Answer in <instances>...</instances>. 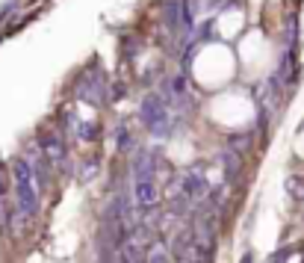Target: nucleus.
<instances>
[{
  "label": "nucleus",
  "mask_w": 304,
  "mask_h": 263,
  "mask_svg": "<svg viewBox=\"0 0 304 263\" xmlns=\"http://www.w3.org/2000/svg\"><path fill=\"white\" fill-rule=\"evenodd\" d=\"M9 186H12V175H9V168H3V166H0V198H6Z\"/></svg>",
  "instance_id": "9"
},
{
  "label": "nucleus",
  "mask_w": 304,
  "mask_h": 263,
  "mask_svg": "<svg viewBox=\"0 0 304 263\" xmlns=\"http://www.w3.org/2000/svg\"><path fill=\"white\" fill-rule=\"evenodd\" d=\"M242 263H254V257H251V254H245V257H242Z\"/></svg>",
  "instance_id": "13"
},
{
  "label": "nucleus",
  "mask_w": 304,
  "mask_h": 263,
  "mask_svg": "<svg viewBox=\"0 0 304 263\" xmlns=\"http://www.w3.org/2000/svg\"><path fill=\"white\" fill-rule=\"evenodd\" d=\"M12 222V216H9V207H6V198H0V228H6Z\"/></svg>",
  "instance_id": "11"
},
{
  "label": "nucleus",
  "mask_w": 304,
  "mask_h": 263,
  "mask_svg": "<svg viewBox=\"0 0 304 263\" xmlns=\"http://www.w3.org/2000/svg\"><path fill=\"white\" fill-rule=\"evenodd\" d=\"M287 257H290V249H281L278 254H275V257H272V263H283Z\"/></svg>",
  "instance_id": "12"
},
{
  "label": "nucleus",
  "mask_w": 304,
  "mask_h": 263,
  "mask_svg": "<svg viewBox=\"0 0 304 263\" xmlns=\"http://www.w3.org/2000/svg\"><path fill=\"white\" fill-rule=\"evenodd\" d=\"M287 190L293 192L295 198H304V183H301V180H295V178H290V180H287Z\"/></svg>",
  "instance_id": "10"
},
{
  "label": "nucleus",
  "mask_w": 304,
  "mask_h": 263,
  "mask_svg": "<svg viewBox=\"0 0 304 263\" xmlns=\"http://www.w3.org/2000/svg\"><path fill=\"white\" fill-rule=\"evenodd\" d=\"M35 145L42 148V154L50 166H59L65 163V145H62V133L59 130H42L35 136Z\"/></svg>",
  "instance_id": "6"
},
{
  "label": "nucleus",
  "mask_w": 304,
  "mask_h": 263,
  "mask_svg": "<svg viewBox=\"0 0 304 263\" xmlns=\"http://www.w3.org/2000/svg\"><path fill=\"white\" fill-rule=\"evenodd\" d=\"M163 157L157 151H139L133 157V204L142 213L154 210L160 204V172Z\"/></svg>",
  "instance_id": "1"
},
{
  "label": "nucleus",
  "mask_w": 304,
  "mask_h": 263,
  "mask_svg": "<svg viewBox=\"0 0 304 263\" xmlns=\"http://www.w3.org/2000/svg\"><path fill=\"white\" fill-rule=\"evenodd\" d=\"M133 148V136H130V130L121 124L118 127V151H130Z\"/></svg>",
  "instance_id": "8"
},
{
  "label": "nucleus",
  "mask_w": 304,
  "mask_h": 263,
  "mask_svg": "<svg viewBox=\"0 0 304 263\" xmlns=\"http://www.w3.org/2000/svg\"><path fill=\"white\" fill-rule=\"evenodd\" d=\"M139 112H142L145 127H148L154 136H165V133L172 130V107H168L160 95H148L145 98Z\"/></svg>",
  "instance_id": "4"
},
{
  "label": "nucleus",
  "mask_w": 304,
  "mask_h": 263,
  "mask_svg": "<svg viewBox=\"0 0 304 263\" xmlns=\"http://www.w3.org/2000/svg\"><path fill=\"white\" fill-rule=\"evenodd\" d=\"M177 192H180L189 204H198L201 198L210 192V183H207V178H204L201 168H189V172H183L180 180H177Z\"/></svg>",
  "instance_id": "5"
},
{
  "label": "nucleus",
  "mask_w": 304,
  "mask_h": 263,
  "mask_svg": "<svg viewBox=\"0 0 304 263\" xmlns=\"http://www.w3.org/2000/svg\"><path fill=\"white\" fill-rule=\"evenodd\" d=\"M9 172H12V192H15V210H21L30 219L39 210V180H35V172L27 163V157H15Z\"/></svg>",
  "instance_id": "2"
},
{
  "label": "nucleus",
  "mask_w": 304,
  "mask_h": 263,
  "mask_svg": "<svg viewBox=\"0 0 304 263\" xmlns=\"http://www.w3.org/2000/svg\"><path fill=\"white\" fill-rule=\"evenodd\" d=\"M74 133L80 136L83 142H94V139L101 136V124H94V121H80V127H74Z\"/></svg>",
  "instance_id": "7"
},
{
  "label": "nucleus",
  "mask_w": 304,
  "mask_h": 263,
  "mask_svg": "<svg viewBox=\"0 0 304 263\" xmlns=\"http://www.w3.org/2000/svg\"><path fill=\"white\" fill-rule=\"evenodd\" d=\"M74 95H77V101L89 104V107H104L106 104V77H104V71H101V65L92 62V65L77 77Z\"/></svg>",
  "instance_id": "3"
}]
</instances>
